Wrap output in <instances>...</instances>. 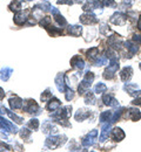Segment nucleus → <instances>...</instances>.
<instances>
[{"mask_svg": "<svg viewBox=\"0 0 141 152\" xmlns=\"http://www.w3.org/2000/svg\"><path fill=\"white\" fill-rule=\"evenodd\" d=\"M59 107H60V102H59L58 99H54L53 102H52V101L49 102V104H48L47 108H48L49 110H55V109H58Z\"/></svg>", "mask_w": 141, "mask_h": 152, "instance_id": "7ed1b4c3", "label": "nucleus"}, {"mask_svg": "<svg viewBox=\"0 0 141 152\" xmlns=\"http://www.w3.org/2000/svg\"><path fill=\"white\" fill-rule=\"evenodd\" d=\"M55 82H57V87H58V89H59L60 91H63V81H62V75H61V74H59V75L57 76Z\"/></svg>", "mask_w": 141, "mask_h": 152, "instance_id": "f03ea898", "label": "nucleus"}, {"mask_svg": "<svg viewBox=\"0 0 141 152\" xmlns=\"http://www.w3.org/2000/svg\"><path fill=\"white\" fill-rule=\"evenodd\" d=\"M113 136H114V138H118L117 140H121L122 138H123V132L121 131L120 129H114V131H113Z\"/></svg>", "mask_w": 141, "mask_h": 152, "instance_id": "39448f33", "label": "nucleus"}, {"mask_svg": "<svg viewBox=\"0 0 141 152\" xmlns=\"http://www.w3.org/2000/svg\"><path fill=\"white\" fill-rule=\"evenodd\" d=\"M71 34H73V35H79L81 32V28L79 26H73L72 28H69V31H68Z\"/></svg>", "mask_w": 141, "mask_h": 152, "instance_id": "0eeeda50", "label": "nucleus"}, {"mask_svg": "<svg viewBox=\"0 0 141 152\" xmlns=\"http://www.w3.org/2000/svg\"><path fill=\"white\" fill-rule=\"evenodd\" d=\"M4 98V90L0 88V99H2Z\"/></svg>", "mask_w": 141, "mask_h": 152, "instance_id": "9d476101", "label": "nucleus"}, {"mask_svg": "<svg viewBox=\"0 0 141 152\" xmlns=\"http://www.w3.org/2000/svg\"><path fill=\"white\" fill-rule=\"evenodd\" d=\"M25 19H26V18H25V14H24V13H18V14L16 15V18H14V21H16V23H18V25H22Z\"/></svg>", "mask_w": 141, "mask_h": 152, "instance_id": "20e7f679", "label": "nucleus"}, {"mask_svg": "<svg viewBox=\"0 0 141 152\" xmlns=\"http://www.w3.org/2000/svg\"><path fill=\"white\" fill-rule=\"evenodd\" d=\"M30 126L32 128V129H38V126H39V122H38V119H32L31 122H30Z\"/></svg>", "mask_w": 141, "mask_h": 152, "instance_id": "1a4fd4ad", "label": "nucleus"}, {"mask_svg": "<svg viewBox=\"0 0 141 152\" xmlns=\"http://www.w3.org/2000/svg\"><path fill=\"white\" fill-rule=\"evenodd\" d=\"M10 7H11V10H12V11H19V10L21 8V1H19V0L13 1V2H12V5H11Z\"/></svg>", "mask_w": 141, "mask_h": 152, "instance_id": "423d86ee", "label": "nucleus"}, {"mask_svg": "<svg viewBox=\"0 0 141 152\" xmlns=\"http://www.w3.org/2000/svg\"><path fill=\"white\" fill-rule=\"evenodd\" d=\"M11 73H12V70H11V69H7V68H6V69H4V70H2V74H1V78L6 81V80L8 78V76L11 75Z\"/></svg>", "mask_w": 141, "mask_h": 152, "instance_id": "6e6552de", "label": "nucleus"}, {"mask_svg": "<svg viewBox=\"0 0 141 152\" xmlns=\"http://www.w3.org/2000/svg\"><path fill=\"white\" fill-rule=\"evenodd\" d=\"M10 104H11V108L14 109V110L22 108V101H21L20 98H18V97L11 98V99H10Z\"/></svg>", "mask_w": 141, "mask_h": 152, "instance_id": "f257e3e1", "label": "nucleus"}]
</instances>
